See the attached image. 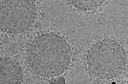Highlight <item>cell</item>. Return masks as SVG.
Instances as JSON below:
<instances>
[{
	"mask_svg": "<svg viewBox=\"0 0 128 84\" xmlns=\"http://www.w3.org/2000/svg\"><path fill=\"white\" fill-rule=\"evenodd\" d=\"M26 59L30 69L38 76L52 78L66 71L71 53L64 40L54 33H48L35 38L28 46Z\"/></svg>",
	"mask_w": 128,
	"mask_h": 84,
	"instance_id": "cell-1",
	"label": "cell"
},
{
	"mask_svg": "<svg viewBox=\"0 0 128 84\" xmlns=\"http://www.w3.org/2000/svg\"><path fill=\"white\" fill-rule=\"evenodd\" d=\"M92 49L86 56L87 65L92 76L112 79L122 72L125 61L123 50L117 46L101 45Z\"/></svg>",
	"mask_w": 128,
	"mask_h": 84,
	"instance_id": "cell-2",
	"label": "cell"
},
{
	"mask_svg": "<svg viewBox=\"0 0 128 84\" xmlns=\"http://www.w3.org/2000/svg\"><path fill=\"white\" fill-rule=\"evenodd\" d=\"M0 5V24L12 34L23 33L34 25L37 15V6L32 0H8Z\"/></svg>",
	"mask_w": 128,
	"mask_h": 84,
	"instance_id": "cell-3",
	"label": "cell"
},
{
	"mask_svg": "<svg viewBox=\"0 0 128 84\" xmlns=\"http://www.w3.org/2000/svg\"><path fill=\"white\" fill-rule=\"evenodd\" d=\"M22 69L14 60L4 58L0 60V84H22Z\"/></svg>",
	"mask_w": 128,
	"mask_h": 84,
	"instance_id": "cell-4",
	"label": "cell"
}]
</instances>
